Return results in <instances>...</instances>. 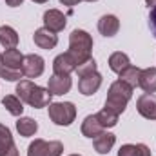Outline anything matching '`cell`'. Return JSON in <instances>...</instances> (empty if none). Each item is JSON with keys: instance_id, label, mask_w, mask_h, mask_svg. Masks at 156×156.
I'll return each mask as SVG.
<instances>
[{"instance_id": "34", "label": "cell", "mask_w": 156, "mask_h": 156, "mask_svg": "<svg viewBox=\"0 0 156 156\" xmlns=\"http://www.w3.org/2000/svg\"><path fill=\"white\" fill-rule=\"evenodd\" d=\"M69 156H80V154H69Z\"/></svg>"}, {"instance_id": "11", "label": "cell", "mask_w": 156, "mask_h": 156, "mask_svg": "<svg viewBox=\"0 0 156 156\" xmlns=\"http://www.w3.org/2000/svg\"><path fill=\"white\" fill-rule=\"evenodd\" d=\"M0 156H18V149L13 142L11 131L0 123Z\"/></svg>"}, {"instance_id": "33", "label": "cell", "mask_w": 156, "mask_h": 156, "mask_svg": "<svg viewBox=\"0 0 156 156\" xmlns=\"http://www.w3.org/2000/svg\"><path fill=\"white\" fill-rule=\"evenodd\" d=\"M85 2H96V0H85Z\"/></svg>"}, {"instance_id": "28", "label": "cell", "mask_w": 156, "mask_h": 156, "mask_svg": "<svg viewBox=\"0 0 156 156\" xmlns=\"http://www.w3.org/2000/svg\"><path fill=\"white\" fill-rule=\"evenodd\" d=\"M149 27H151V31L156 38V5L151 7V13H149Z\"/></svg>"}, {"instance_id": "16", "label": "cell", "mask_w": 156, "mask_h": 156, "mask_svg": "<svg viewBox=\"0 0 156 156\" xmlns=\"http://www.w3.org/2000/svg\"><path fill=\"white\" fill-rule=\"evenodd\" d=\"M100 133H104V127H102V123L98 122L96 115L85 116V120L82 122V134L87 136V138H96Z\"/></svg>"}, {"instance_id": "14", "label": "cell", "mask_w": 156, "mask_h": 156, "mask_svg": "<svg viewBox=\"0 0 156 156\" xmlns=\"http://www.w3.org/2000/svg\"><path fill=\"white\" fill-rule=\"evenodd\" d=\"M115 142H116V136L113 133H105V131L100 133L96 138H93V145H94V151L98 154H107L113 149Z\"/></svg>"}, {"instance_id": "18", "label": "cell", "mask_w": 156, "mask_h": 156, "mask_svg": "<svg viewBox=\"0 0 156 156\" xmlns=\"http://www.w3.org/2000/svg\"><path fill=\"white\" fill-rule=\"evenodd\" d=\"M22 62H24V55L15 47V49H5V53L2 55V66L11 67V69H22Z\"/></svg>"}, {"instance_id": "25", "label": "cell", "mask_w": 156, "mask_h": 156, "mask_svg": "<svg viewBox=\"0 0 156 156\" xmlns=\"http://www.w3.org/2000/svg\"><path fill=\"white\" fill-rule=\"evenodd\" d=\"M96 118H98V122L102 123V127H104V129L115 127V125L118 123V115L111 113V111H107V109H102L100 113H96Z\"/></svg>"}, {"instance_id": "32", "label": "cell", "mask_w": 156, "mask_h": 156, "mask_svg": "<svg viewBox=\"0 0 156 156\" xmlns=\"http://www.w3.org/2000/svg\"><path fill=\"white\" fill-rule=\"evenodd\" d=\"M33 2H37V4H45V2H49V0H33Z\"/></svg>"}, {"instance_id": "29", "label": "cell", "mask_w": 156, "mask_h": 156, "mask_svg": "<svg viewBox=\"0 0 156 156\" xmlns=\"http://www.w3.org/2000/svg\"><path fill=\"white\" fill-rule=\"evenodd\" d=\"M22 2H24V0H5V4H7L9 7H18V5H22Z\"/></svg>"}, {"instance_id": "19", "label": "cell", "mask_w": 156, "mask_h": 156, "mask_svg": "<svg viewBox=\"0 0 156 156\" xmlns=\"http://www.w3.org/2000/svg\"><path fill=\"white\" fill-rule=\"evenodd\" d=\"M118 156H151V149L145 144H125L120 147Z\"/></svg>"}, {"instance_id": "22", "label": "cell", "mask_w": 156, "mask_h": 156, "mask_svg": "<svg viewBox=\"0 0 156 156\" xmlns=\"http://www.w3.org/2000/svg\"><path fill=\"white\" fill-rule=\"evenodd\" d=\"M2 105L9 111V115H13V116H22L24 105H22V100H20L16 94H7V96H4Z\"/></svg>"}, {"instance_id": "1", "label": "cell", "mask_w": 156, "mask_h": 156, "mask_svg": "<svg viewBox=\"0 0 156 156\" xmlns=\"http://www.w3.org/2000/svg\"><path fill=\"white\" fill-rule=\"evenodd\" d=\"M15 93H16V96L22 102H26L33 109H42V107L49 105L51 104V96H53L49 93V89L40 87L37 83H33L31 80H20L16 83V91Z\"/></svg>"}, {"instance_id": "9", "label": "cell", "mask_w": 156, "mask_h": 156, "mask_svg": "<svg viewBox=\"0 0 156 156\" xmlns=\"http://www.w3.org/2000/svg\"><path fill=\"white\" fill-rule=\"evenodd\" d=\"M67 20H66V15L58 9H47L44 13V26L45 29L53 31V33H60L64 27H66Z\"/></svg>"}, {"instance_id": "30", "label": "cell", "mask_w": 156, "mask_h": 156, "mask_svg": "<svg viewBox=\"0 0 156 156\" xmlns=\"http://www.w3.org/2000/svg\"><path fill=\"white\" fill-rule=\"evenodd\" d=\"M60 2H62L64 5H69V7H73V5H76L80 0H60Z\"/></svg>"}, {"instance_id": "10", "label": "cell", "mask_w": 156, "mask_h": 156, "mask_svg": "<svg viewBox=\"0 0 156 156\" xmlns=\"http://www.w3.org/2000/svg\"><path fill=\"white\" fill-rule=\"evenodd\" d=\"M138 113L147 120H156V96L153 93H145L136 102Z\"/></svg>"}, {"instance_id": "27", "label": "cell", "mask_w": 156, "mask_h": 156, "mask_svg": "<svg viewBox=\"0 0 156 156\" xmlns=\"http://www.w3.org/2000/svg\"><path fill=\"white\" fill-rule=\"evenodd\" d=\"M94 71H96V62H94V58H91V60H87V62L80 64V66L76 67L78 78L83 76V75H89V73H94Z\"/></svg>"}, {"instance_id": "4", "label": "cell", "mask_w": 156, "mask_h": 156, "mask_svg": "<svg viewBox=\"0 0 156 156\" xmlns=\"http://www.w3.org/2000/svg\"><path fill=\"white\" fill-rule=\"evenodd\" d=\"M49 118L56 125H71L76 118V107L71 102L49 104Z\"/></svg>"}, {"instance_id": "23", "label": "cell", "mask_w": 156, "mask_h": 156, "mask_svg": "<svg viewBox=\"0 0 156 156\" xmlns=\"http://www.w3.org/2000/svg\"><path fill=\"white\" fill-rule=\"evenodd\" d=\"M140 73H142V69H140V67L129 66V67H125V69L120 73V78H118V80L125 82L127 85H131V87L134 89V87H138V82H140Z\"/></svg>"}, {"instance_id": "3", "label": "cell", "mask_w": 156, "mask_h": 156, "mask_svg": "<svg viewBox=\"0 0 156 156\" xmlns=\"http://www.w3.org/2000/svg\"><path fill=\"white\" fill-rule=\"evenodd\" d=\"M91 51H93V38L87 31L83 29H75L69 35V55L76 60V64H83L91 60Z\"/></svg>"}, {"instance_id": "17", "label": "cell", "mask_w": 156, "mask_h": 156, "mask_svg": "<svg viewBox=\"0 0 156 156\" xmlns=\"http://www.w3.org/2000/svg\"><path fill=\"white\" fill-rule=\"evenodd\" d=\"M138 87H142L145 93H156V67L142 69Z\"/></svg>"}, {"instance_id": "6", "label": "cell", "mask_w": 156, "mask_h": 156, "mask_svg": "<svg viewBox=\"0 0 156 156\" xmlns=\"http://www.w3.org/2000/svg\"><path fill=\"white\" fill-rule=\"evenodd\" d=\"M44 67H45V62L40 55H26L24 56V62H22V73L26 78H37L44 73Z\"/></svg>"}, {"instance_id": "13", "label": "cell", "mask_w": 156, "mask_h": 156, "mask_svg": "<svg viewBox=\"0 0 156 156\" xmlns=\"http://www.w3.org/2000/svg\"><path fill=\"white\" fill-rule=\"evenodd\" d=\"M33 40H35V44L38 45L40 49H53V47L58 44L56 33H53V31H49V29H45V27L37 29L35 35H33Z\"/></svg>"}, {"instance_id": "21", "label": "cell", "mask_w": 156, "mask_h": 156, "mask_svg": "<svg viewBox=\"0 0 156 156\" xmlns=\"http://www.w3.org/2000/svg\"><path fill=\"white\" fill-rule=\"evenodd\" d=\"M131 66V60H129V56L125 55V53H122V51H116V53H113L111 56H109V67H111V71H115V73H122L125 67H129Z\"/></svg>"}, {"instance_id": "31", "label": "cell", "mask_w": 156, "mask_h": 156, "mask_svg": "<svg viewBox=\"0 0 156 156\" xmlns=\"http://www.w3.org/2000/svg\"><path fill=\"white\" fill-rule=\"evenodd\" d=\"M145 4H147L149 7H154V5H156V0H145Z\"/></svg>"}, {"instance_id": "26", "label": "cell", "mask_w": 156, "mask_h": 156, "mask_svg": "<svg viewBox=\"0 0 156 156\" xmlns=\"http://www.w3.org/2000/svg\"><path fill=\"white\" fill-rule=\"evenodd\" d=\"M24 76L22 69H11V67H5V66H0V78L7 80V82H16Z\"/></svg>"}, {"instance_id": "8", "label": "cell", "mask_w": 156, "mask_h": 156, "mask_svg": "<svg viewBox=\"0 0 156 156\" xmlns=\"http://www.w3.org/2000/svg\"><path fill=\"white\" fill-rule=\"evenodd\" d=\"M100 85H102V75L98 71L89 73V75H83V76H80V80H78V91L83 96L94 94L100 89Z\"/></svg>"}, {"instance_id": "12", "label": "cell", "mask_w": 156, "mask_h": 156, "mask_svg": "<svg viewBox=\"0 0 156 156\" xmlns=\"http://www.w3.org/2000/svg\"><path fill=\"white\" fill-rule=\"evenodd\" d=\"M71 85H73V82H71V78L69 76L53 75V76L47 80V89H49V93H51V94H58V96L69 93Z\"/></svg>"}, {"instance_id": "15", "label": "cell", "mask_w": 156, "mask_h": 156, "mask_svg": "<svg viewBox=\"0 0 156 156\" xmlns=\"http://www.w3.org/2000/svg\"><path fill=\"white\" fill-rule=\"evenodd\" d=\"M118 29H120V20L115 15H104L98 20V31L104 37H115L118 33Z\"/></svg>"}, {"instance_id": "20", "label": "cell", "mask_w": 156, "mask_h": 156, "mask_svg": "<svg viewBox=\"0 0 156 156\" xmlns=\"http://www.w3.org/2000/svg\"><path fill=\"white\" fill-rule=\"evenodd\" d=\"M0 44L5 49H15L18 45V35L11 26H2L0 27Z\"/></svg>"}, {"instance_id": "2", "label": "cell", "mask_w": 156, "mask_h": 156, "mask_svg": "<svg viewBox=\"0 0 156 156\" xmlns=\"http://www.w3.org/2000/svg\"><path fill=\"white\" fill-rule=\"evenodd\" d=\"M131 96H133V87L127 85L122 80H116V82L111 83V87L107 91V98H105V107L104 109H107V111H111V113L120 116L125 111Z\"/></svg>"}, {"instance_id": "24", "label": "cell", "mask_w": 156, "mask_h": 156, "mask_svg": "<svg viewBox=\"0 0 156 156\" xmlns=\"http://www.w3.org/2000/svg\"><path fill=\"white\" fill-rule=\"evenodd\" d=\"M16 131L20 133V136H33L37 131H38V123L33 120V118H20L16 122Z\"/></svg>"}, {"instance_id": "35", "label": "cell", "mask_w": 156, "mask_h": 156, "mask_svg": "<svg viewBox=\"0 0 156 156\" xmlns=\"http://www.w3.org/2000/svg\"><path fill=\"white\" fill-rule=\"evenodd\" d=\"M0 62H2V55H0Z\"/></svg>"}, {"instance_id": "7", "label": "cell", "mask_w": 156, "mask_h": 156, "mask_svg": "<svg viewBox=\"0 0 156 156\" xmlns=\"http://www.w3.org/2000/svg\"><path fill=\"white\" fill-rule=\"evenodd\" d=\"M76 60L69 53H62L53 60V71L55 75H60V76H69L73 71H76Z\"/></svg>"}, {"instance_id": "5", "label": "cell", "mask_w": 156, "mask_h": 156, "mask_svg": "<svg viewBox=\"0 0 156 156\" xmlns=\"http://www.w3.org/2000/svg\"><path fill=\"white\" fill-rule=\"evenodd\" d=\"M62 153H64V145L58 140L45 142L42 138H37L27 147V156H60Z\"/></svg>"}]
</instances>
